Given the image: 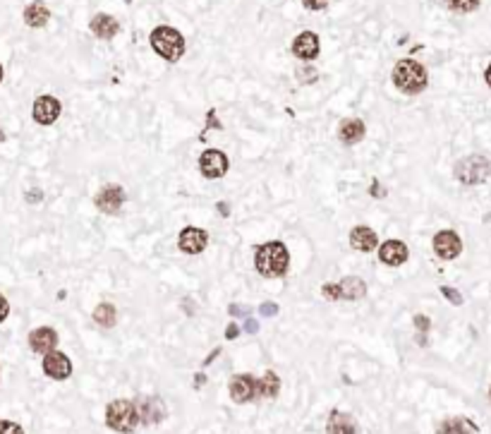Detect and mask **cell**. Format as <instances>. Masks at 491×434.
I'll return each mask as SVG.
<instances>
[{"label": "cell", "mask_w": 491, "mask_h": 434, "mask_svg": "<svg viewBox=\"0 0 491 434\" xmlns=\"http://www.w3.org/2000/svg\"><path fill=\"white\" fill-rule=\"evenodd\" d=\"M56 345H58V334L51 326H38V329H34L32 334H29V348H32L34 353H51V350H56Z\"/></svg>", "instance_id": "16"}, {"label": "cell", "mask_w": 491, "mask_h": 434, "mask_svg": "<svg viewBox=\"0 0 491 434\" xmlns=\"http://www.w3.org/2000/svg\"><path fill=\"white\" fill-rule=\"evenodd\" d=\"M62 113V104L56 99V96H38L34 101V108H32V118L36 120L38 125H53Z\"/></svg>", "instance_id": "9"}, {"label": "cell", "mask_w": 491, "mask_h": 434, "mask_svg": "<svg viewBox=\"0 0 491 434\" xmlns=\"http://www.w3.org/2000/svg\"><path fill=\"white\" fill-rule=\"evenodd\" d=\"M393 84L398 87V89L403 91V94H422V91L427 89V70L424 65H420L417 60H410V58H405V60H398L396 67H393Z\"/></svg>", "instance_id": "2"}, {"label": "cell", "mask_w": 491, "mask_h": 434, "mask_svg": "<svg viewBox=\"0 0 491 434\" xmlns=\"http://www.w3.org/2000/svg\"><path fill=\"white\" fill-rule=\"evenodd\" d=\"M8 315H10V302L5 300V295L0 293V324L8 319Z\"/></svg>", "instance_id": "33"}, {"label": "cell", "mask_w": 491, "mask_h": 434, "mask_svg": "<svg viewBox=\"0 0 491 434\" xmlns=\"http://www.w3.org/2000/svg\"><path fill=\"white\" fill-rule=\"evenodd\" d=\"M41 199H43L41 190H29V192H27V202H29V204H38Z\"/></svg>", "instance_id": "34"}, {"label": "cell", "mask_w": 491, "mask_h": 434, "mask_svg": "<svg viewBox=\"0 0 491 434\" xmlns=\"http://www.w3.org/2000/svg\"><path fill=\"white\" fill-rule=\"evenodd\" d=\"M441 293H444V297L451 302V305H463V295H460L455 288H451V286H441Z\"/></svg>", "instance_id": "27"}, {"label": "cell", "mask_w": 491, "mask_h": 434, "mask_svg": "<svg viewBox=\"0 0 491 434\" xmlns=\"http://www.w3.org/2000/svg\"><path fill=\"white\" fill-rule=\"evenodd\" d=\"M48 19H51V10H48V5L41 3V0H34V3H29L27 8H24V22H27V27L41 29L48 24Z\"/></svg>", "instance_id": "19"}, {"label": "cell", "mask_w": 491, "mask_h": 434, "mask_svg": "<svg viewBox=\"0 0 491 434\" xmlns=\"http://www.w3.org/2000/svg\"><path fill=\"white\" fill-rule=\"evenodd\" d=\"M137 411H139V420H142L144 425H158L165 418V406L161 403V398H147V401L142 403V408H137Z\"/></svg>", "instance_id": "21"}, {"label": "cell", "mask_w": 491, "mask_h": 434, "mask_svg": "<svg viewBox=\"0 0 491 434\" xmlns=\"http://www.w3.org/2000/svg\"><path fill=\"white\" fill-rule=\"evenodd\" d=\"M455 178L460 180L463 185H482L484 180L491 175V163L487 156L482 154H472V156H465L455 163Z\"/></svg>", "instance_id": "5"}, {"label": "cell", "mask_w": 491, "mask_h": 434, "mask_svg": "<svg viewBox=\"0 0 491 434\" xmlns=\"http://www.w3.org/2000/svg\"><path fill=\"white\" fill-rule=\"evenodd\" d=\"M115 319H118V315H115V307L110 305V302H101V305L94 310V321L99 326H104V329L115 326Z\"/></svg>", "instance_id": "25"}, {"label": "cell", "mask_w": 491, "mask_h": 434, "mask_svg": "<svg viewBox=\"0 0 491 434\" xmlns=\"http://www.w3.org/2000/svg\"><path fill=\"white\" fill-rule=\"evenodd\" d=\"M322 293L328 300H359V297L367 295V284L357 276H348L338 284H326Z\"/></svg>", "instance_id": "6"}, {"label": "cell", "mask_w": 491, "mask_h": 434, "mask_svg": "<svg viewBox=\"0 0 491 434\" xmlns=\"http://www.w3.org/2000/svg\"><path fill=\"white\" fill-rule=\"evenodd\" d=\"M350 245L359 252H372L379 245V236L369 226H355L350 231Z\"/></svg>", "instance_id": "18"}, {"label": "cell", "mask_w": 491, "mask_h": 434, "mask_svg": "<svg viewBox=\"0 0 491 434\" xmlns=\"http://www.w3.org/2000/svg\"><path fill=\"white\" fill-rule=\"evenodd\" d=\"M0 434H24V430L12 420H0Z\"/></svg>", "instance_id": "28"}, {"label": "cell", "mask_w": 491, "mask_h": 434, "mask_svg": "<svg viewBox=\"0 0 491 434\" xmlns=\"http://www.w3.org/2000/svg\"><path fill=\"white\" fill-rule=\"evenodd\" d=\"M259 312L264 317H276L278 315V305H276V302H264V305L259 307Z\"/></svg>", "instance_id": "31"}, {"label": "cell", "mask_w": 491, "mask_h": 434, "mask_svg": "<svg viewBox=\"0 0 491 434\" xmlns=\"http://www.w3.org/2000/svg\"><path fill=\"white\" fill-rule=\"evenodd\" d=\"M256 387H259V393L264 398H276L278 396V391H280V379H278V374L276 372H266L264 377H261V382H256Z\"/></svg>", "instance_id": "24"}, {"label": "cell", "mask_w": 491, "mask_h": 434, "mask_svg": "<svg viewBox=\"0 0 491 434\" xmlns=\"http://www.w3.org/2000/svg\"><path fill=\"white\" fill-rule=\"evenodd\" d=\"M453 12H475L479 8V0H446Z\"/></svg>", "instance_id": "26"}, {"label": "cell", "mask_w": 491, "mask_h": 434, "mask_svg": "<svg viewBox=\"0 0 491 434\" xmlns=\"http://www.w3.org/2000/svg\"><path fill=\"white\" fill-rule=\"evenodd\" d=\"M364 133H367V128H364V120H359V118H348V120H343V125H340L338 137H340V142H343V144L352 146V144L362 142Z\"/></svg>", "instance_id": "20"}, {"label": "cell", "mask_w": 491, "mask_h": 434, "mask_svg": "<svg viewBox=\"0 0 491 434\" xmlns=\"http://www.w3.org/2000/svg\"><path fill=\"white\" fill-rule=\"evenodd\" d=\"M319 51H322V46H319V36L314 32H302L295 36L293 53L300 60H314V58H319Z\"/></svg>", "instance_id": "14"}, {"label": "cell", "mask_w": 491, "mask_h": 434, "mask_svg": "<svg viewBox=\"0 0 491 434\" xmlns=\"http://www.w3.org/2000/svg\"><path fill=\"white\" fill-rule=\"evenodd\" d=\"M415 326H417V329H420V334H427V331H429V326H431L429 317L417 315V317H415Z\"/></svg>", "instance_id": "30"}, {"label": "cell", "mask_w": 491, "mask_h": 434, "mask_svg": "<svg viewBox=\"0 0 491 434\" xmlns=\"http://www.w3.org/2000/svg\"><path fill=\"white\" fill-rule=\"evenodd\" d=\"M254 266L261 276H266V279H278V276H283L290 266L288 247H285L280 240H271V242H266V245L256 247Z\"/></svg>", "instance_id": "1"}, {"label": "cell", "mask_w": 491, "mask_h": 434, "mask_svg": "<svg viewBox=\"0 0 491 434\" xmlns=\"http://www.w3.org/2000/svg\"><path fill=\"white\" fill-rule=\"evenodd\" d=\"M43 374L51 377V379H56V382L67 379L72 374L70 358H67L65 353H60V350H51V353H46V358H43Z\"/></svg>", "instance_id": "12"}, {"label": "cell", "mask_w": 491, "mask_h": 434, "mask_svg": "<svg viewBox=\"0 0 491 434\" xmlns=\"http://www.w3.org/2000/svg\"><path fill=\"white\" fill-rule=\"evenodd\" d=\"M230 315L232 317H240V315H245V312H242L240 305H230Z\"/></svg>", "instance_id": "39"}, {"label": "cell", "mask_w": 491, "mask_h": 434, "mask_svg": "<svg viewBox=\"0 0 491 434\" xmlns=\"http://www.w3.org/2000/svg\"><path fill=\"white\" fill-rule=\"evenodd\" d=\"M489 398H491V391H489Z\"/></svg>", "instance_id": "43"}, {"label": "cell", "mask_w": 491, "mask_h": 434, "mask_svg": "<svg viewBox=\"0 0 491 434\" xmlns=\"http://www.w3.org/2000/svg\"><path fill=\"white\" fill-rule=\"evenodd\" d=\"M3 77H5V70H3V65H0V82H3Z\"/></svg>", "instance_id": "41"}, {"label": "cell", "mask_w": 491, "mask_h": 434, "mask_svg": "<svg viewBox=\"0 0 491 434\" xmlns=\"http://www.w3.org/2000/svg\"><path fill=\"white\" fill-rule=\"evenodd\" d=\"M206 245H208V233L204 231V228L187 226L180 231L178 247L184 252V255H199V252L206 250Z\"/></svg>", "instance_id": "10"}, {"label": "cell", "mask_w": 491, "mask_h": 434, "mask_svg": "<svg viewBox=\"0 0 491 434\" xmlns=\"http://www.w3.org/2000/svg\"><path fill=\"white\" fill-rule=\"evenodd\" d=\"M298 77L304 84H312V82H317V70L314 67H302V70H298Z\"/></svg>", "instance_id": "29"}, {"label": "cell", "mask_w": 491, "mask_h": 434, "mask_svg": "<svg viewBox=\"0 0 491 434\" xmlns=\"http://www.w3.org/2000/svg\"><path fill=\"white\" fill-rule=\"evenodd\" d=\"M484 80H487V84L491 87V62H489V67H487V72H484Z\"/></svg>", "instance_id": "40"}, {"label": "cell", "mask_w": 491, "mask_h": 434, "mask_svg": "<svg viewBox=\"0 0 491 434\" xmlns=\"http://www.w3.org/2000/svg\"><path fill=\"white\" fill-rule=\"evenodd\" d=\"M0 142H5V133H3V130H0Z\"/></svg>", "instance_id": "42"}, {"label": "cell", "mask_w": 491, "mask_h": 434, "mask_svg": "<svg viewBox=\"0 0 491 434\" xmlns=\"http://www.w3.org/2000/svg\"><path fill=\"white\" fill-rule=\"evenodd\" d=\"M369 194H372V197H379V199H381V197H386V190H383L381 185H379L376 180H374L372 187H369Z\"/></svg>", "instance_id": "35"}, {"label": "cell", "mask_w": 491, "mask_h": 434, "mask_svg": "<svg viewBox=\"0 0 491 434\" xmlns=\"http://www.w3.org/2000/svg\"><path fill=\"white\" fill-rule=\"evenodd\" d=\"M434 252L441 257V260L451 262L455 257H460L463 252V240L455 231H439L434 236Z\"/></svg>", "instance_id": "11"}, {"label": "cell", "mask_w": 491, "mask_h": 434, "mask_svg": "<svg viewBox=\"0 0 491 434\" xmlns=\"http://www.w3.org/2000/svg\"><path fill=\"white\" fill-rule=\"evenodd\" d=\"M149 41H152L154 51L168 62H178L184 56V36L173 27H165V24L156 27L149 36Z\"/></svg>", "instance_id": "3"}, {"label": "cell", "mask_w": 491, "mask_h": 434, "mask_svg": "<svg viewBox=\"0 0 491 434\" xmlns=\"http://www.w3.org/2000/svg\"><path fill=\"white\" fill-rule=\"evenodd\" d=\"M128 202V194L120 185H106L104 190H99V194L94 197V204L101 214H108V216H115L120 214L123 204Z\"/></svg>", "instance_id": "8"}, {"label": "cell", "mask_w": 491, "mask_h": 434, "mask_svg": "<svg viewBox=\"0 0 491 434\" xmlns=\"http://www.w3.org/2000/svg\"><path fill=\"white\" fill-rule=\"evenodd\" d=\"M326 434H357V425H355V420L348 413L333 411L328 418Z\"/></svg>", "instance_id": "22"}, {"label": "cell", "mask_w": 491, "mask_h": 434, "mask_svg": "<svg viewBox=\"0 0 491 434\" xmlns=\"http://www.w3.org/2000/svg\"><path fill=\"white\" fill-rule=\"evenodd\" d=\"M410 252H407V245L403 240H386L381 247H379V260L388 266H400L407 262Z\"/></svg>", "instance_id": "15"}, {"label": "cell", "mask_w": 491, "mask_h": 434, "mask_svg": "<svg viewBox=\"0 0 491 434\" xmlns=\"http://www.w3.org/2000/svg\"><path fill=\"white\" fill-rule=\"evenodd\" d=\"M439 434H477V425L468 418H448L439 425Z\"/></svg>", "instance_id": "23"}, {"label": "cell", "mask_w": 491, "mask_h": 434, "mask_svg": "<svg viewBox=\"0 0 491 434\" xmlns=\"http://www.w3.org/2000/svg\"><path fill=\"white\" fill-rule=\"evenodd\" d=\"M106 425L120 434H130L139 425L137 406L132 401H128V398H118V401L108 403V408H106Z\"/></svg>", "instance_id": "4"}, {"label": "cell", "mask_w": 491, "mask_h": 434, "mask_svg": "<svg viewBox=\"0 0 491 434\" xmlns=\"http://www.w3.org/2000/svg\"><path fill=\"white\" fill-rule=\"evenodd\" d=\"M245 329H247V331H250V334H254V331H256V329H259V326H256V321H254V319H247Z\"/></svg>", "instance_id": "38"}, {"label": "cell", "mask_w": 491, "mask_h": 434, "mask_svg": "<svg viewBox=\"0 0 491 434\" xmlns=\"http://www.w3.org/2000/svg\"><path fill=\"white\" fill-rule=\"evenodd\" d=\"M256 393H259V387L252 374H235L230 379V396L235 403H250Z\"/></svg>", "instance_id": "13"}, {"label": "cell", "mask_w": 491, "mask_h": 434, "mask_svg": "<svg viewBox=\"0 0 491 434\" xmlns=\"http://www.w3.org/2000/svg\"><path fill=\"white\" fill-rule=\"evenodd\" d=\"M302 3H304V8H307V10H314V12H317V10L326 8L331 0H302Z\"/></svg>", "instance_id": "32"}, {"label": "cell", "mask_w": 491, "mask_h": 434, "mask_svg": "<svg viewBox=\"0 0 491 434\" xmlns=\"http://www.w3.org/2000/svg\"><path fill=\"white\" fill-rule=\"evenodd\" d=\"M237 336H240V326L237 324H228V329H226V339H237Z\"/></svg>", "instance_id": "36"}, {"label": "cell", "mask_w": 491, "mask_h": 434, "mask_svg": "<svg viewBox=\"0 0 491 434\" xmlns=\"http://www.w3.org/2000/svg\"><path fill=\"white\" fill-rule=\"evenodd\" d=\"M216 209L223 214V216H228V214H230V207H228V204H223V202H218V204H216Z\"/></svg>", "instance_id": "37"}, {"label": "cell", "mask_w": 491, "mask_h": 434, "mask_svg": "<svg viewBox=\"0 0 491 434\" xmlns=\"http://www.w3.org/2000/svg\"><path fill=\"white\" fill-rule=\"evenodd\" d=\"M228 168H230V161L221 149H206L199 156V170H202L204 178L218 180L228 173Z\"/></svg>", "instance_id": "7"}, {"label": "cell", "mask_w": 491, "mask_h": 434, "mask_svg": "<svg viewBox=\"0 0 491 434\" xmlns=\"http://www.w3.org/2000/svg\"><path fill=\"white\" fill-rule=\"evenodd\" d=\"M91 34L94 36H99V38H104V41H108V38H113L115 34L120 32V24H118V19L115 17H110V14H106V12H99V14H94L91 17Z\"/></svg>", "instance_id": "17"}]
</instances>
